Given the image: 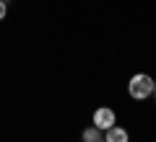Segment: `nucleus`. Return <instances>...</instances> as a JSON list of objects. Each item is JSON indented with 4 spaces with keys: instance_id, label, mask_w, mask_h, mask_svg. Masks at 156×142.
Instances as JSON below:
<instances>
[{
    "instance_id": "nucleus-1",
    "label": "nucleus",
    "mask_w": 156,
    "mask_h": 142,
    "mask_svg": "<svg viewBox=\"0 0 156 142\" xmlns=\"http://www.w3.org/2000/svg\"><path fill=\"white\" fill-rule=\"evenodd\" d=\"M128 93H130V98H135V101L148 98L151 93H154V78L146 75V72L133 75V78H130V83H128Z\"/></svg>"
},
{
    "instance_id": "nucleus-2",
    "label": "nucleus",
    "mask_w": 156,
    "mask_h": 142,
    "mask_svg": "<svg viewBox=\"0 0 156 142\" xmlns=\"http://www.w3.org/2000/svg\"><path fill=\"white\" fill-rule=\"evenodd\" d=\"M115 121H117V116H115V111H112L109 106H101V109L94 111V127H99L101 132H107L109 127H115Z\"/></svg>"
},
{
    "instance_id": "nucleus-3",
    "label": "nucleus",
    "mask_w": 156,
    "mask_h": 142,
    "mask_svg": "<svg viewBox=\"0 0 156 142\" xmlns=\"http://www.w3.org/2000/svg\"><path fill=\"white\" fill-rule=\"evenodd\" d=\"M107 142H128L130 137H128V132L122 129V127H109V129H107V137H104Z\"/></svg>"
},
{
    "instance_id": "nucleus-4",
    "label": "nucleus",
    "mask_w": 156,
    "mask_h": 142,
    "mask_svg": "<svg viewBox=\"0 0 156 142\" xmlns=\"http://www.w3.org/2000/svg\"><path fill=\"white\" fill-rule=\"evenodd\" d=\"M99 127H89V129H86L83 132V134H81V140H83V142H99L101 140V134H99Z\"/></svg>"
},
{
    "instance_id": "nucleus-5",
    "label": "nucleus",
    "mask_w": 156,
    "mask_h": 142,
    "mask_svg": "<svg viewBox=\"0 0 156 142\" xmlns=\"http://www.w3.org/2000/svg\"><path fill=\"white\" fill-rule=\"evenodd\" d=\"M5 13H8V5H5V0H0V21L5 18Z\"/></svg>"
},
{
    "instance_id": "nucleus-6",
    "label": "nucleus",
    "mask_w": 156,
    "mask_h": 142,
    "mask_svg": "<svg viewBox=\"0 0 156 142\" xmlns=\"http://www.w3.org/2000/svg\"><path fill=\"white\" fill-rule=\"evenodd\" d=\"M154 93H156V80H154Z\"/></svg>"
},
{
    "instance_id": "nucleus-7",
    "label": "nucleus",
    "mask_w": 156,
    "mask_h": 142,
    "mask_svg": "<svg viewBox=\"0 0 156 142\" xmlns=\"http://www.w3.org/2000/svg\"><path fill=\"white\" fill-rule=\"evenodd\" d=\"M99 142H107V140H99Z\"/></svg>"
}]
</instances>
